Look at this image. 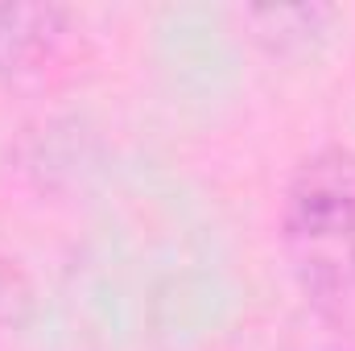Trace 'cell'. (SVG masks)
Returning <instances> with one entry per match:
<instances>
[{"label": "cell", "instance_id": "cell-1", "mask_svg": "<svg viewBox=\"0 0 355 351\" xmlns=\"http://www.w3.org/2000/svg\"><path fill=\"white\" fill-rule=\"evenodd\" d=\"M281 244L306 298L339 314L355 298V149L310 153L281 198Z\"/></svg>", "mask_w": 355, "mask_h": 351}, {"label": "cell", "instance_id": "cell-2", "mask_svg": "<svg viewBox=\"0 0 355 351\" xmlns=\"http://www.w3.org/2000/svg\"><path fill=\"white\" fill-rule=\"evenodd\" d=\"M71 33V12L58 4H0V83L46 71Z\"/></svg>", "mask_w": 355, "mask_h": 351}, {"label": "cell", "instance_id": "cell-4", "mask_svg": "<svg viewBox=\"0 0 355 351\" xmlns=\"http://www.w3.org/2000/svg\"><path fill=\"white\" fill-rule=\"evenodd\" d=\"M306 351H343V348H306Z\"/></svg>", "mask_w": 355, "mask_h": 351}, {"label": "cell", "instance_id": "cell-3", "mask_svg": "<svg viewBox=\"0 0 355 351\" xmlns=\"http://www.w3.org/2000/svg\"><path fill=\"white\" fill-rule=\"evenodd\" d=\"M33 310V281L12 257H0V327L25 323Z\"/></svg>", "mask_w": 355, "mask_h": 351}]
</instances>
